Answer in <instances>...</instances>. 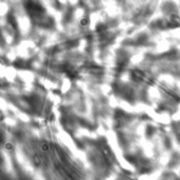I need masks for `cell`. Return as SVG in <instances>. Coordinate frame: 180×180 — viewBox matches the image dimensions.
<instances>
[{"label":"cell","instance_id":"1","mask_svg":"<svg viewBox=\"0 0 180 180\" xmlns=\"http://www.w3.org/2000/svg\"><path fill=\"white\" fill-rule=\"evenodd\" d=\"M90 23V20H89L88 17H82L81 19L79 20V25L81 28H86Z\"/></svg>","mask_w":180,"mask_h":180},{"label":"cell","instance_id":"3","mask_svg":"<svg viewBox=\"0 0 180 180\" xmlns=\"http://www.w3.org/2000/svg\"><path fill=\"white\" fill-rule=\"evenodd\" d=\"M4 149L8 151V152H13V151H14V145H13L12 142H6L4 144Z\"/></svg>","mask_w":180,"mask_h":180},{"label":"cell","instance_id":"4","mask_svg":"<svg viewBox=\"0 0 180 180\" xmlns=\"http://www.w3.org/2000/svg\"><path fill=\"white\" fill-rule=\"evenodd\" d=\"M34 163H35L36 165H39L40 163H41V160H40V157L36 154L35 156H34Z\"/></svg>","mask_w":180,"mask_h":180},{"label":"cell","instance_id":"2","mask_svg":"<svg viewBox=\"0 0 180 180\" xmlns=\"http://www.w3.org/2000/svg\"><path fill=\"white\" fill-rule=\"evenodd\" d=\"M40 148L43 152H49L50 151V144H49L46 141H42V142L40 143Z\"/></svg>","mask_w":180,"mask_h":180}]
</instances>
